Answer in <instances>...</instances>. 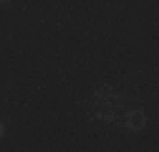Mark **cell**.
Wrapping results in <instances>:
<instances>
[{
    "label": "cell",
    "mask_w": 159,
    "mask_h": 152,
    "mask_svg": "<svg viewBox=\"0 0 159 152\" xmlns=\"http://www.w3.org/2000/svg\"><path fill=\"white\" fill-rule=\"evenodd\" d=\"M3 132H5V127H3V122H0V137H3Z\"/></svg>",
    "instance_id": "1"
}]
</instances>
